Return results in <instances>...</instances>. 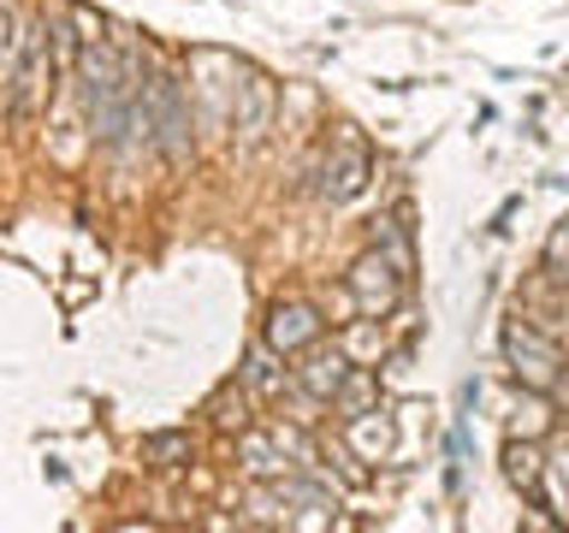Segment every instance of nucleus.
I'll use <instances>...</instances> for the list:
<instances>
[{"mask_svg": "<svg viewBox=\"0 0 569 533\" xmlns=\"http://www.w3.org/2000/svg\"><path fill=\"white\" fill-rule=\"evenodd\" d=\"M505 350H510V362H516V380H528V385H551V380H558V368H563L558 350H551L533 326H522V320L505 332Z\"/></svg>", "mask_w": 569, "mask_h": 533, "instance_id": "nucleus-1", "label": "nucleus"}, {"mask_svg": "<svg viewBox=\"0 0 569 533\" xmlns=\"http://www.w3.org/2000/svg\"><path fill=\"white\" fill-rule=\"evenodd\" d=\"M320 338V314L309 309V302H279L273 320H267V344L273 350H302Z\"/></svg>", "mask_w": 569, "mask_h": 533, "instance_id": "nucleus-2", "label": "nucleus"}, {"mask_svg": "<svg viewBox=\"0 0 569 533\" xmlns=\"http://www.w3.org/2000/svg\"><path fill=\"white\" fill-rule=\"evenodd\" d=\"M350 291H356V302H362V314H373V309H386L391 296H398V279H391V266L386 261H362L356 266V279H350Z\"/></svg>", "mask_w": 569, "mask_h": 533, "instance_id": "nucleus-3", "label": "nucleus"}, {"mask_svg": "<svg viewBox=\"0 0 569 533\" xmlns=\"http://www.w3.org/2000/svg\"><path fill=\"white\" fill-rule=\"evenodd\" d=\"M297 380L309 391H320V398H332V391L345 385V355H338V350H309V355H302V368H297Z\"/></svg>", "mask_w": 569, "mask_h": 533, "instance_id": "nucleus-4", "label": "nucleus"}, {"mask_svg": "<svg viewBox=\"0 0 569 533\" xmlns=\"http://www.w3.org/2000/svg\"><path fill=\"white\" fill-rule=\"evenodd\" d=\"M362 178H368V154L350 142V149L338 154V167H327V195L332 202H350V195L362 190Z\"/></svg>", "mask_w": 569, "mask_h": 533, "instance_id": "nucleus-5", "label": "nucleus"}, {"mask_svg": "<svg viewBox=\"0 0 569 533\" xmlns=\"http://www.w3.org/2000/svg\"><path fill=\"white\" fill-rule=\"evenodd\" d=\"M505 462H510V480H516V486H528L533 497H540V456H533L528 444H510Z\"/></svg>", "mask_w": 569, "mask_h": 533, "instance_id": "nucleus-6", "label": "nucleus"}, {"mask_svg": "<svg viewBox=\"0 0 569 533\" xmlns=\"http://www.w3.org/2000/svg\"><path fill=\"white\" fill-rule=\"evenodd\" d=\"M142 456H154V462H178V456H190V439H184V433H154L149 444H142Z\"/></svg>", "mask_w": 569, "mask_h": 533, "instance_id": "nucleus-7", "label": "nucleus"}, {"mask_svg": "<svg viewBox=\"0 0 569 533\" xmlns=\"http://www.w3.org/2000/svg\"><path fill=\"white\" fill-rule=\"evenodd\" d=\"M338 391H345V403H350V409H362V403H368V380H350V385H338Z\"/></svg>", "mask_w": 569, "mask_h": 533, "instance_id": "nucleus-8", "label": "nucleus"}, {"mask_svg": "<svg viewBox=\"0 0 569 533\" xmlns=\"http://www.w3.org/2000/svg\"><path fill=\"white\" fill-rule=\"evenodd\" d=\"M551 391H558V403H569V362L558 368V380H551Z\"/></svg>", "mask_w": 569, "mask_h": 533, "instance_id": "nucleus-9", "label": "nucleus"}]
</instances>
